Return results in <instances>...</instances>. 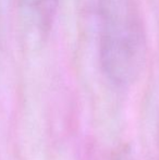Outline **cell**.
Instances as JSON below:
<instances>
[{
    "label": "cell",
    "instance_id": "1",
    "mask_svg": "<svg viewBox=\"0 0 159 160\" xmlns=\"http://www.w3.org/2000/svg\"><path fill=\"white\" fill-rule=\"evenodd\" d=\"M100 60L106 75L127 85L145 59V34L137 0H100Z\"/></svg>",
    "mask_w": 159,
    "mask_h": 160
}]
</instances>
